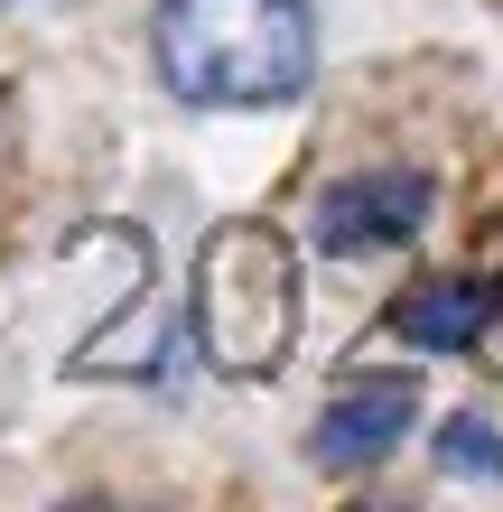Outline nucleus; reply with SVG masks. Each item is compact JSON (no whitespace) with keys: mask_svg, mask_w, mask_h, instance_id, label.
<instances>
[{"mask_svg":"<svg viewBox=\"0 0 503 512\" xmlns=\"http://www.w3.org/2000/svg\"><path fill=\"white\" fill-rule=\"evenodd\" d=\"M150 47L168 94L205 112H271L317 75L308 0H159Z\"/></svg>","mask_w":503,"mask_h":512,"instance_id":"1","label":"nucleus"},{"mask_svg":"<svg viewBox=\"0 0 503 512\" xmlns=\"http://www.w3.org/2000/svg\"><path fill=\"white\" fill-rule=\"evenodd\" d=\"M196 345L205 364L233 382L280 373L289 336H299V261L271 224H215L196 252Z\"/></svg>","mask_w":503,"mask_h":512,"instance_id":"2","label":"nucleus"},{"mask_svg":"<svg viewBox=\"0 0 503 512\" xmlns=\"http://www.w3.org/2000/svg\"><path fill=\"white\" fill-rule=\"evenodd\" d=\"M420 224H429V177L420 168H364V177H336L317 196L308 233L327 261H364V252H401Z\"/></svg>","mask_w":503,"mask_h":512,"instance_id":"3","label":"nucleus"},{"mask_svg":"<svg viewBox=\"0 0 503 512\" xmlns=\"http://www.w3.org/2000/svg\"><path fill=\"white\" fill-rule=\"evenodd\" d=\"M410 419H420V382L410 373H382V382H345L327 410H317V429H308V457L327 466V475H364L382 466L392 447L410 438Z\"/></svg>","mask_w":503,"mask_h":512,"instance_id":"4","label":"nucleus"},{"mask_svg":"<svg viewBox=\"0 0 503 512\" xmlns=\"http://www.w3.org/2000/svg\"><path fill=\"white\" fill-rule=\"evenodd\" d=\"M392 336L420 354H476L503 336V280H429L392 308Z\"/></svg>","mask_w":503,"mask_h":512,"instance_id":"5","label":"nucleus"},{"mask_svg":"<svg viewBox=\"0 0 503 512\" xmlns=\"http://www.w3.org/2000/svg\"><path fill=\"white\" fill-rule=\"evenodd\" d=\"M438 466L448 475H485V485H503V429L476 410H457L448 429H438Z\"/></svg>","mask_w":503,"mask_h":512,"instance_id":"6","label":"nucleus"}]
</instances>
